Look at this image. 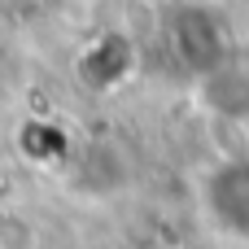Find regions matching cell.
<instances>
[{
  "label": "cell",
  "instance_id": "cell-1",
  "mask_svg": "<svg viewBox=\"0 0 249 249\" xmlns=\"http://www.w3.org/2000/svg\"><path fill=\"white\" fill-rule=\"evenodd\" d=\"M201 201H206L210 223L223 236L249 241V158L214 166L201 184Z\"/></svg>",
  "mask_w": 249,
  "mask_h": 249
}]
</instances>
